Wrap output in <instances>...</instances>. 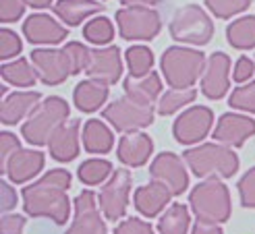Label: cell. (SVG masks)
Masks as SVG:
<instances>
[{"mask_svg":"<svg viewBox=\"0 0 255 234\" xmlns=\"http://www.w3.org/2000/svg\"><path fill=\"white\" fill-rule=\"evenodd\" d=\"M71 187L69 170L54 168L40 180L23 189V207L33 218H50L56 224H67L71 203L67 191Z\"/></svg>","mask_w":255,"mask_h":234,"instance_id":"6da1fadb","label":"cell"},{"mask_svg":"<svg viewBox=\"0 0 255 234\" xmlns=\"http://www.w3.org/2000/svg\"><path fill=\"white\" fill-rule=\"evenodd\" d=\"M187 166L199 178H231L239 170V158L220 143H203L183 153Z\"/></svg>","mask_w":255,"mask_h":234,"instance_id":"7a4b0ae2","label":"cell"},{"mask_svg":"<svg viewBox=\"0 0 255 234\" xmlns=\"http://www.w3.org/2000/svg\"><path fill=\"white\" fill-rule=\"evenodd\" d=\"M67 116L69 104L58 96H50L29 114V118L21 126V135L31 145H48L52 135L65 124Z\"/></svg>","mask_w":255,"mask_h":234,"instance_id":"3957f363","label":"cell"},{"mask_svg":"<svg viewBox=\"0 0 255 234\" xmlns=\"http://www.w3.org/2000/svg\"><path fill=\"white\" fill-rule=\"evenodd\" d=\"M206 54L199 50L172 46L162 54V73L172 89H189L206 71Z\"/></svg>","mask_w":255,"mask_h":234,"instance_id":"277c9868","label":"cell"},{"mask_svg":"<svg viewBox=\"0 0 255 234\" xmlns=\"http://www.w3.org/2000/svg\"><path fill=\"white\" fill-rule=\"evenodd\" d=\"M189 203L199 222L222 224L231 218V195L226 185H222L218 178H208L206 183H199L191 191Z\"/></svg>","mask_w":255,"mask_h":234,"instance_id":"5b68a950","label":"cell"},{"mask_svg":"<svg viewBox=\"0 0 255 234\" xmlns=\"http://www.w3.org/2000/svg\"><path fill=\"white\" fill-rule=\"evenodd\" d=\"M172 40L191 44V46H206L214 35V23L208 12L197 4H187L174 12L170 21Z\"/></svg>","mask_w":255,"mask_h":234,"instance_id":"8992f818","label":"cell"},{"mask_svg":"<svg viewBox=\"0 0 255 234\" xmlns=\"http://www.w3.org/2000/svg\"><path fill=\"white\" fill-rule=\"evenodd\" d=\"M104 120H108L121 133H135L137 128H145L154 122V104H143L125 96L114 100L104 108Z\"/></svg>","mask_w":255,"mask_h":234,"instance_id":"52a82bcc","label":"cell"},{"mask_svg":"<svg viewBox=\"0 0 255 234\" xmlns=\"http://www.w3.org/2000/svg\"><path fill=\"white\" fill-rule=\"evenodd\" d=\"M117 23L123 40H154L162 29L160 15L147 6H125L117 12Z\"/></svg>","mask_w":255,"mask_h":234,"instance_id":"ba28073f","label":"cell"},{"mask_svg":"<svg viewBox=\"0 0 255 234\" xmlns=\"http://www.w3.org/2000/svg\"><path fill=\"white\" fill-rule=\"evenodd\" d=\"M129 193H131V174L129 170H117L108 183L100 191V210L106 220L117 222L127 214L129 205Z\"/></svg>","mask_w":255,"mask_h":234,"instance_id":"9c48e42d","label":"cell"},{"mask_svg":"<svg viewBox=\"0 0 255 234\" xmlns=\"http://www.w3.org/2000/svg\"><path fill=\"white\" fill-rule=\"evenodd\" d=\"M214 122V114L210 108L206 106H193L185 110L178 118L174 120L172 133L174 139L183 145H193V143H199L201 139H206L210 128Z\"/></svg>","mask_w":255,"mask_h":234,"instance_id":"30bf717a","label":"cell"},{"mask_svg":"<svg viewBox=\"0 0 255 234\" xmlns=\"http://www.w3.org/2000/svg\"><path fill=\"white\" fill-rule=\"evenodd\" d=\"M149 174L154 178V183H160V185L166 187L172 193V197L183 195L185 189L189 187V176H187V170L183 166V160L172 151L160 153L158 158L151 162Z\"/></svg>","mask_w":255,"mask_h":234,"instance_id":"8fae6325","label":"cell"},{"mask_svg":"<svg viewBox=\"0 0 255 234\" xmlns=\"http://www.w3.org/2000/svg\"><path fill=\"white\" fill-rule=\"evenodd\" d=\"M31 64L46 85H60L73 75L71 60L65 50H33Z\"/></svg>","mask_w":255,"mask_h":234,"instance_id":"7c38bea8","label":"cell"},{"mask_svg":"<svg viewBox=\"0 0 255 234\" xmlns=\"http://www.w3.org/2000/svg\"><path fill=\"white\" fill-rule=\"evenodd\" d=\"M96 195L92 191H83L75 199V218L67 234H108V228L98 212Z\"/></svg>","mask_w":255,"mask_h":234,"instance_id":"4fadbf2b","label":"cell"},{"mask_svg":"<svg viewBox=\"0 0 255 234\" xmlns=\"http://www.w3.org/2000/svg\"><path fill=\"white\" fill-rule=\"evenodd\" d=\"M85 73L92 81H100L104 85L117 83L121 79V73H123V62H121L119 48L108 46V48L89 50V64H87Z\"/></svg>","mask_w":255,"mask_h":234,"instance_id":"5bb4252c","label":"cell"},{"mask_svg":"<svg viewBox=\"0 0 255 234\" xmlns=\"http://www.w3.org/2000/svg\"><path fill=\"white\" fill-rule=\"evenodd\" d=\"M228 71L231 58L224 52H214L206 62V71L201 75V92L210 100H220L228 92Z\"/></svg>","mask_w":255,"mask_h":234,"instance_id":"9a60e30c","label":"cell"},{"mask_svg":"<svg viewBox=\"0 0 255 234\" xmlns=\"http://www.w3.org/2000/svg\"><path fill=\"white\" fill-rule=\"evenodd\" d=\"M253 135H255V120H251L249 116H241L233 112L222 114L214 131V139L226 147H241Z\"/></svg>","mask_w":255,"mask_h":234,"instance_id":"2e32d148","label":"cell"},{"mask_svg":"<svg viewBox=\"0 0 255 234\" xmlns=\"http://www.w3.org/2000/svg\"><path fill=\"white\" fill-rule=\"evenodd\" d=\"M23 33L31 44H60L67 37V29L50 15H31L23 23Z\"/></svg>","mask_w":255,"mask_h":234,"instance_id":"e0dca14e","label":"cell"},{"mask_svg":"<svg viewBox=\"0 0 255 234\" xmlns=\"http://www.w3.org/2000/svg\"><path fill=\"white\" fill-rule=\"evenodd\" d=\"M44 153L37 149H19L15 155L10 158L8 166H6V176L10 178V183L15 185H23L31 180L35 174H40V170L44 168Z\"/></svg>","mask_w":255,"mask_h":234,"instance_id":"ac0fdd59","label":"cell"},{"mask_svg":"<svg viewBox=\"0 0 255 234\" xmlns=\"http://www.w3.org/2000/svg\"><path fill=\"white\" fill-rule=\"evenodd\" d=\"M79 128H81L79 120H71V122H65L52 135L48 147H50V155H52L54 160L71 162V160L77 158V153H79Z\"/></svg>","mask_w":255,"mask_h":234,"instance_id":"d6986e66","label":"cell"},{"mask_svg":"<svg viewBox=\"0 0 255 234\" xmlns=\"http://www.w3.org/2000/svg\"><path fill=\"white\" fill-rule=\"evenodd\" d=\"M151 151H154V141L145 133H127L119 141V160L125 166H143L149 160Z\"/></svg>","mask_w":255,"mask_h":234,"instance_id":"ffe728a7","label":"cell"},{"mask_svg":"<svg viewBox=\"0 0 255 234\" xmlns=\"http://www.w3.org/2000/svg\"><path fill=\"white\" fill-rule=\"evenodd\" d=\"M42 96L40 92H15L2 100V108H0V120L4 124H17L23 120L27 114H31L37 106H40Z\"/></svg>","mask_w":255,"mask_h":234,"instance_id":"44dd1931","label":"cell"},{"mask_svg":"<svg viewBox=\"0 0 255 234\" xmlns=\"http://www.w3.org/2000/svg\"><path fill=\"white\" fill-rule=\"evenodd\" d=\"M170 197H172V193L164 185L149 183L135 191V207L145 218H156L166 207V203H170Z\"/></svg>","mask_w":255,"mask_h":234,"instance_id":"7402d4cb","label":"cell"},{"mask_svg":"<svg viewBox=\"0 0 255 234\" xmlns=\"http://www.w3.org/2000/svg\"><path fill=\"white\" fill-rule=\"evenodd\" d=\"M106 6L96 2V0H58L54 4V12L56 17H60L67 25L75 27L79 25L83 19L96 15V12L104 10Z\"/></svg>","mask_w":255,"mask_h":234,"instance_id":"603a6c76","label":"cell"},{"mask_svg":"<svg viewBox=\"0 0 255 234\" xmlns=\"http://www.w3.org/2000/svg\"><path fill=\"white\" fill-rule=\"evenodd\" d=\"M160 92H162V81H160L158 73H154V71L143 77L129 75L125 79V94L133 100L143 102V104H154L158 100Z\"/></svg>","mask_w":255,"mask_h":234,"instance_id":"cb8c5ba5","label":"cell"},{"mask_svg":"<svg viewBox=\"0 0 255 234\" xmlns=\"http://www.w3.org/2000/svg\"><path fill=\"white\" fill-rule=\"evenodd\" d=\"M114 145V137H112V131L110 128L98 120V118H92L87 120L85 126H83V147L85 151L89 153H108Z\"/></svg>","mask_w":255,"mask_h":234,"instance_id":"d4e9b609","label":"cell"},{"mask_svg":"<svg viewBox=\"0 0 255 234\" xmlns=\"http://www.w3.org/2000/svg\"><path fill=\"white\" fill-rule=\"evenodd\" d=\"M108 98V87L100 81H81L73 92V100L81 112H96Z\"/></svg>","mask_w":255,"mask_h":234,"instance_id":"484cf974","label":"cell"},{"mask_svg":"<svg viewBox=\"0 0 255 234\" xmlns=\"http://www.w3.org/2000/svg\"><path fill=\"white\" fill-rule=\"evenodd\" d=\"M228 44L237 50H249L255 48V17H241L233 21L226 29Z\"/></svg>","mask_w":255,"mask_h":234,"instance_id":"4316f807","label":"cell"},{"mask_svg":"<svg viewBox=\"0 0 255 234\" xmlns=\"http://www.w3.org/2000/svg\"><path fill=\"white\" fill-rule=\"evenodd\" d=\"M0 75H2V79L6 83L17 85V87H31L37 79L35 69L25 58H17L8 64H2L0 67Z\"/></svg>","mask_w":255,"mask_h":234,"instance_id":"83f0119b","label":"cell"},{"mask_svg":"<svg viewBox=\"0 0 255 234\" xmlns=\"http://www.w3.org/2000/svg\"><path fill=\"white\" fill-rule=\"evenodd\" d=\"M191 224L189 210L183 203L170 205L158 222V234H187Z\"/></svg>","mask_w":255,"mask_h":234,"instance_id":"f1b7e54d","label":"cell"},{"mask_svg":"<svg viewBox=\"0 0 255 234\" xmlns=\"http://www.w3.org/2000/svg\"><path fill=\"white\" fill-rule=\"evenodd\" d=\"M79 180L83 185H89V187H94V185H100V183H104V180L114 174L112 172V164L108 160H100V158H94V160H87L79 166Z\"/></svg>","mask_w":255,"mask_h":234,"instance_id":"f546056e","label":"cell"},{"mask_svg":"<svg viewBox=\"0 0 255 234\" xmlns=\"http://www.w3.org/2000/svg\"><path fill=\"white\" fill-rule=\"evenodd\" d=\"M195 96H197V92L193 87H189V89H168L158 102V114H162V116L174 114L176 110H181L183 106L193 102Z\"/></svg>","mask_w":255,"mask_h":234,"instance_id":"4dcf8cb0","label":"cell"},{"mask_svg":"<svg viewBox=\"0 0 255 234\" xmlns=\"http://www.w3.org/2000/svg\"><path fill=\"white\" fill-rule=\"evenodd\" d=\"M127 64H129V71L133 77H143L151 73L154 67V54L151 50L145 46H131L127 50Z\"/></svg>","mask_w":255,"mask_h":234,"instance_id":"1f68e13d","label":"cell"},{"mask_svg":"<svg viewBox=\"0 0 255 234\" xmlns=\"http://www.w3.org/2000/svg\"><path fill=\"white\" fill-rule=\"evenodd\" d=\"M83 35H85L87 42H92L96 46H104L114 37L112 21L106 17H96L83 27Z\"/></svg>","mask_w":255,"mask_h":234,"instance_id":"d6a6232c","label":"cell"},{"mask_svg":"<svg viewBox=\"0 0 255 234\" xmlns=\"http://www.w3.org/2000/svg\"><path fill=\"white\" fill-rule=\"evenodd\" d=\"M233 108L243 112H255V81H249L243 87H237L231 100H228Z\"/></svg>","mask_w":255,"mask_h":234,"instance_id":"836d02e7","label":"cell"},{"mask_svg":"<svg viewBox=\"0 0 255 234\" xmlns=\"http://www.w3.org/2000/svg\"><path fill=\"white\" fill-rule=\"evenodd\" d=\"M206 4L216 17L228 19L237 12H243L251 2L249 0H206Z\"/></svg>","mask_w":255,"mask_h":234,"instance_id":"e575fe53","label":"cell"},{"mask_svg":"<svg viewBox=\"0 0 255 234\" xmlns=\"http://www.w3.org/2000/svg\"><path fill=\"white\" fill-rule=\"evenodd\" d=\"M67 52V56L71 60V67H73V75H77L81 71L87 69V64H89V50L79 44V42H69L65 48H62Z\"/></svg>","mask_w":255,"mask_h":234,"instance_id":"d590c367","label":"cell"},{"mask_svg":"<svg viewBox=\"0 0 255 234\" xmlns=\"http://www.w3.org/2000/svg\"><path fill=\"white\" fill-rule=\"evenodd\" d=\"M21 149L19 139L12 133H2L0 135V172H6V166L10 158Z\"/></svg>","mask_w":255,"mask_h":234,"instance_id":"8d00e7d4","label":"cell"},{"mask_svg":"<svg viewBox=\"0 0 255 234\" xmlns=\"http://www.w3.org/2000/svg\"><path fill=\"white\" fill-rule=\"evenodd\" d=\"M239 195H241V203L245 207H253L255 210V166L249 172H245V176L239 180Z\"/></svg>","mask_w":255,"mask_h":234,"instance_id":"74e56055","label":"cell"},{"mask_svg":"<svg viewBox=\"0 0 255 234\" xmlns=\"http://www.w3.org/2000/svg\"><path fill=\"white\" fill-rule=\"evenodd\" d=\"M19 52H21V40L17 37V33L10 29L0 31V58L2 60L12 58V56H17Z\"/></svg>","mask_w":255,"mask_h":234,"instance_id":"f35d334b","label":"cell"},{"mask_svg":"<svg viewBox=\"0 0 255 234\" xmlns=\"http://www.w3.org/2000/svg\"><path fill=\"white\" fill-rule=\"evenodd\" d=\"M27 6L25 0H0V19L4 23H12L23 17V10Z\"/></svg>","mask_w":255,"mask_h":234,"instance_id":"ab89813d","label":"cell"},{"mask_svg":"<svg viewBox=\"0 0 255 234\" xmlns=\"http://www.w3.org/2000/svg\"><path fill=\"white\" fill-rule=\"evenodd\" d=\"M114 234H154V230H151V226L147 222H143V220L129 218L117 226Z\"/></svg>","mask_w":255,"mask_h":234,"instance_id":"60d3db41","label":"cell"},{"mask_svg":"<svg viewBox=\"0 0 255 234\" xmlns=\"http://www.w3.org/2000/svg\"><path fill=\"white\" fill-rule=\"evenodd\" d=\"M253 73H255V62L249 60L247 56H241V58L237 60V64H235L233 79H235L237 83H245V81H249L251 77H253Z\"/></svg>","mask_w":255,"mask_h":234,"instance_id":"b9f144b4","label":"cell"},{"mask_svg":"<svg viewBox=\"0 0 255 234\" xmlns=\"http://www.w3.org/2000/svg\"><path fill=\"white\" fill-rule=\"evenodd\" d=\"M25 228V218L23 216H4L0 222V234H21Z\"/></svg>","mask_w":255,"mask_h":234,"instance_id":"7bdbcfd3","label":"cell"},{"mask_svg":"<svg viewBox=\"0 0 255 234\" xmlns=\"http://www.w3.org/2000/svg\"><path fill=\"white\" fill-rule=\"evenodd\" d=\"M17 205V193L8 183H0V212H10Z\"/></svg>","mask_w":255,"mask_h":234,"instance_id":"ee69618b","label":"cell"},{"mask_svg":"<svg viewBox=\"0 0 255 234\" xmlns=\"http://www.w3.org/2000/svg\"><path fill=\"white\" fill-rule=\"evenodd\" d=\"M191 234H224V232L218 224H208V222H199L197 220V224L193 226V232Z\"/></svg>","mask_w":255,"mask_h":234,"instance_id":"f6af8a7d","label":"cell"},{"mask_svg":"<svg viewBox=\"0 0 255 234\" xmlns=\"http://www.w3.org/2000/svg\"><path fill=\"white\" fill-rule=\"evenodd\" d=\"M160 0H121V4H127V6H151V4H158Z\"/></svg>","mask_w":255,"mask_h":234,"instance_id":"bcb514c9","label":"cell"},{"mask_svg":"<svg viewBox=\"0 0 255 234\" xmlns=\"http://www.w3.org/2000/svg\"><path fill=\"white\" fill-rule=\"evenodd\" d=\"M25 2L33 8H46V6L52 4V0H25Z\"/></svg>","mask_w":255,"mask_h":234,"instance_id":"7dc6e473","label":"cell"}]
</instances>
